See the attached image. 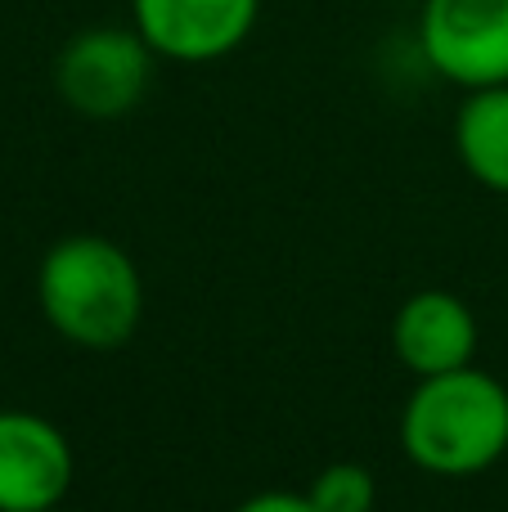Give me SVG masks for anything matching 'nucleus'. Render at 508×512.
<instances>
[{"instance_id": "nucleus-10", "label": "nucleus", "mask_w": 508, "mask_h": 512, "mask_svg": "<svg viewBox=\"0 0 508 512\" xmlns=\"http://www.w3.org/2000/svg\"><path fill=\"white\" fill-rule=\"evenodd\" d=\"M234 512H320L306 495H288V490H261V495L243 499Z\"/></svg>"}, {"instance_id": "nucleus-2", "label": "nucleus", "mask_w": 508, "mask_h": 512, "mask_svg": "<svg viewBox=\"0 0 508 512\" xmlns=\"http://www.w3.org/2000/svg\"><path fill=\"white\" fill-rule=\"evenodd\" d=\"M401 450L432 477H477L508 454V387L477 364L419 378L401 414Z\"/></svg>"}, {"instance_id": "nucleus-8", "label": "nucleus", "mask_w": 508, "mask_h": 512, "mask_svg": "<svg viewBox=\"0 0 508 512\" xmlns=\"http://www.w3.org/2000/svg\"><path fill=\"white\" fill-rule=\"evenodd\" d=\"M455 153L491 194H508V81L468 90L455 113Z\"/></svg>"}, {"instance_id": "nucleus-1", "label": "nucleus", "mask_w": 508, "mask_h": 512, "mask_svg": "<svg viewBox=\"0 0 508 512\" xmlns=\"http://www.w3.org/2000/svg\"><path fill=\"white\" fill-rule=\"evenodd\" d=\"M41 315L81 351H117L144 319V279L126 248L104 234H68L36 270Z\"/></svg>"}, {"instance_id": "nucleus-9", "label": "nucleus", "mask_w": 508, "mask_h": 512, "mask_svg": "<svg viewBox=\"0 0 508 512\" xmlns=\"http://www.w3.org/2000/svg\"><path fill=\"white\" fill-rule=\"evenodd\" d=\"M306 499L320 512H374L378 486H374V472L360 468V463H329L324 472L311 477Z\"/></svg>"}, {"instance_id": "nucleus-4", "label": "nucleus", "mask_w": 508, "mask_h": 512, "mask_svg": "<svg viewBox=\"0 0 508 512\" xmlns=\"http://www.w3.org/2000/svg\"><path fill=\"white\" fill-rule=\"evenodd\" d=\"M419 54L459 90L508 81V0H423Z\"/></svg>"}, {"instance_id": "nucleus-3", "label": "nucleus", "mask_w": 508, "mask_h": 512, "mask_svg": "<svg viewBox=\"0 0 508 512\" xmlns=\"http://www.w3.org/2000/svg\"><path fill=\"white\" fill-rule=\"evenodd\" d=\"M153 59L140 32L131 27H81L54 59V90L72 113L90 122L126 117L153 81Z\"/></svg>"}, {"instance_id": "nucleus-7", "label": "nucleus", "mask_w": 508, "mask_h": 512, "mask_svg": "<svg viewBox=\"0 0 508 512\" xmlns=\"http://www.w3.org/2000/svg\"><path fill=\"white\" fill-rule=\"evenodd\" d=\"M392 351L414 378H437V373L464 369L477 355L473 306L446 288L414 292L392 319Z\"/></svg>"}, {"instance_id": "nucleus-5", "label": "nucleus", "mask_w": 508, "mask_h": 512, "mask_svg": "<svg viewBox=\"0 0 508 512\" xmlns=\"http://www.w3.org/2000/svg\"><path fill=\"white\" fill-rule=\"evenodd\" d=\"M261 0H131V23L158 59L216 63L252 36Z\"/></svg>"}, {"instance_id": "nucleus-6", "label": "nucleus", "mask_w": 508, "mask_h": 512, "mask_svg": "<svg viewBox=\"0 0 508 512\" xmlns=\"http://www.w3.org/2000/svg\"><path fill=\"white\" fill-rule=\"evenodd\" d=\"M72 445L32 409H0V512H50L72 490Z\"/></svg>"}]
</instances>
